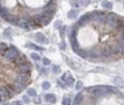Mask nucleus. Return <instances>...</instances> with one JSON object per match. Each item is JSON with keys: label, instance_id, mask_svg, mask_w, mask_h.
<instances>
[{"label": "nucleus", "instance_id": "obj_36", "mask_svg": "<svg viewBox=\"0 0 124 105\" xmlns=\"http://www.w3.org/2000/svg\"><path fill=\"white\" fill-rule=\"evenodd\" d=\"M65 48H66V43H65L64 42H63L60 45V48L61 49H65Z\"/></svg>", "mask_w": 124, "mask_h": 105}, {"label": "nucleus", "instance_id": "obj_25", "mask_svg": "<svg viewBox=\"0 0 124 105\" xmlns=\"http://www.w3.org/2000/svg\"><path fill=\"white\" fill-rule=\"evenodd\" d=\"M66 83L69 86L73 85V83H74V78H73V77H71V76H68L67 79L66 80Z\"/></svg>", "mask_w": 124, "mask_h": 105}, {"label": "nucleus", "instance_id": "obj_4", "mask_svg": "<svg viewBox=\"0 0 124 105\" xmlns=\"http://www.w3.org/2000/svg\"><path fill=\"white\" fill-rule=\"evenodd\" d=\"M56 8V4L53 3V2H50V3H49L46 6L44 7L43 14L46 15V16L49 17V18H52L53 14L55 13Z\"/></svg>", "mask_w": 124, "mask_h": 105}, {"label": "nucleus", "instance_id": "obj_21", "mask_svg": "<svg viewBox=\"0 0 124 105\" xmlns=\"http://www.w3.org/2000/svg\"><path fill=\"white\" fill-rule=\"evenodd\" d=\"M77 53L79 56H81L82 58H86L89 56V52H87L85 50H80V49H79V50L77 51Z\"/></svg>", "mask_w": 124, "mask_h": 105}, {"label": "nucleus", "instance_id": "obj_11", "mask_svg": "<svg viewBox=\"0 0 124 105\" xmlns=\"http://www.w3.org/2000/svg\"><path fill=\"white\" fill-rule=\"evenodd\" d=\"M90 20V14H86L84 16H82L80 19H79L78 24L79 25H85L87 22H89Z\"/></svg>", "mask_w": 124, "mask_h": 105}, {"label": "nucleus", "instance_id": "obj_42", "mask_svg": "<svg viewBox=\"0 0 124 105\" xmlns=\"http://www.w3.org/2000/svg\"><path fill=\"white\" fill-rule=\"evenodd\" d=\"M0 2H1V0H0ZM0 8H1V2H0Z\"/></svg>", "mask_w": 124, "mask_h": 105}, {"label": "nucleus", "instance_id": "obj_20", "mask_svg": "<svg viewBox=\"0 0 124 105\" xmlns=\"http://www.w3.org/2000/svg\"><path fill=\"white\" fill-rule=\"evenodd\" d=\"M89 56L92 58H96L99 56V53L98 52V51L93 49V50H91L90 52H89Z\"/></svg>", "mask_w": 124, "mask_h": 105}, {"label": "nucleus", "instance_id": "obj_32", "mask_svg": "<svg viewBox=\"0 0 124 105\" xmlns=\"http://www.w3.org/2000/svg\"><path fill=\"white\" fill-rule=\"evenodd\" d=\"M7 49V45L4 43H0V51H5Z\"/></svg>", "mask_w": 124, "mask_h": 105}, {"label": "nucleus", "instance_id": "obj_7", "mask_svg": "<svg viewBox=\"0 0 124 105\" xmlns=\"http://www.w3.org/2000/svg\"><path fill=\"white\" fill-rule=\"evenodd\" d=\"M35 40H36V42H38L42 43V44H46V45H47V44L49 43V40L41 32H38L35 34Z\"/></svg>", "mask_w": 124, "mask_h": 105}, {"label": "nucleus", "instance_id": "obj_2", "mask_svg": "<svg viewBox=\"0 0 124 105\" xmlns=\"http://www.w3.org/2000/svg\"><path fill=\"white\" fill-rule=\"evenodd\" d=\"M121 20L120 19L119 16H116L114 13H110L106 17V23L112 28H117L119 26Z\"/></svg>", "mask_w": 124, "mask_h": 105}, {"label": "nucleus", "instance_id": "obj_31", "mask_svg": "<svg viewBox=\"0 0 124 105\" xmlns=\"http://www.w3.org/2000/svg\"><path fill=\"white\" fill-rule=\"evenodd\" d=\"M11 28H6L5 30V31H4V35L5 36H6V37H9L11 35Z\"/></svg>", "mask_w": 124, "mask_h": 105}, {"label": "nucleus", "instance_id": "obj_43", "mask_svg": "<svg viewBox=\"0 0 124 105\" xmlns=\"http://www.w3.org/2000/svg\"><path fill=\"white\" fill-rule=\"evenodd\" d=\"M2 101V99H1V98H0V101Z\"/></svg>", "mask_w": 124, "mask_h": 105}, {"label": "nucleus", "instance_id": "obj_33", "mask_svg": "<svg viewBox=\"0 0 124 105\" xmlns=\"http://www.w3.org/2000/svg\"><path fill=\"white\" fill-rule=\"evenodd\" d=\"M43 63L44 65H49V64H50V61L48 59V58H44L43 59Z\"/></svg>", "mask_w": 124, "mask_h": 105}, {"label": "nucleus", "instance_id": "obj_14", "mask_svg": "<svg viewBox=\"0 0 124 105\" xmlns=\"http://www.w3.org/2000/svg\"><path fill=\"white\" fill-rule=\"evenodd\" d=\"M13 88H14V90L16 91H18V92H20L21 91H22L23 89H24V87H25V85L23 84H22V83H19V82H16L13 85Z\"/></svg>", "mask_w": 124, "mask_h": 105}, {"label": "nucleus", "instance_id": "obj_29", "mask_svg": "<svg viewBox=\"0 0 124 105\" xmlns=\"http://www.w3.org/2000/svg\"><path fill=\"white\" fill-rule=\"evenodd\" d=\"M71 104V101L69 98L65 97L63 100V105H70Z\"/></svg>", "mask_w": 124, "mask_h": 105}, {"label": "nucleus", "instance_id": "obj_26", "mask_svg": "<svg viewBox=\"0 0 124 105\" xmlns=\"http://www.w3.org/2000/svg\"><path fill=\"white\" fill-rule=\"evenodd\" d=\"M102 54H103V55L105 58H108V57H110V55H111L112 51L110 50H109V49H104V50L103 51Z\"/></svg>", "mask_w": 124, "mask_h": 105}, {"label": "nucleus", "instance_id": "obj_3", "mask_svg": "<svg viewBox=\"0 0 124 105\" xmlns=\"http://www.w3.org/2000/svg\"><path fill=\"white\" fill-rule=\"evenodd\" d=\"M90 19L99 23H103L106 21V16L105 13L96 12H93L90 15Z\"/></svg>", "mask_w": 124, "mask_h": 105}, {"label": "nucleus", "instance_id": "obj_34", "mask_svg": "<svg viewBox=\"0 0 124 105\" xmlns=\"http://www.w3.org/2000/svg\"><path fill=\"white\" fill-rule=\"evenodd\" d=\"M65 28H66L65 26H63V27L60 28V35L62 37H63V31H65Z\"/></svg>", "mask_w": 124, "mask_h": 105}, {"label": "nucleus", "instance_id": "obj_30", "mask_svg": "<svg viewBox=\"0 0 124 105\" xmlns=\"http://www.w3.org/2000/svg\"><path fill=\"white\" fill-rule=\"evenodd\" d=\"M82 85H83V84H82V81H77V83H76V90H77V91L80 90L82 87Z\"/></svg>", "mask_w": 124, "mask_h": 105}, {"label": "nucleus", "instance_id": "obj_12", "mask_svg": "<svg viewBox=\"0 0 124 105\" xmlns=\"http://www.w3.org/2000/svg\"><path fill=\"white\" fill-rule=\"evenodd\" d=\"M10 96V93L7 87H0V97H7Z\"/></svg>", "mask_w": 124, "mask_h": 105}, {"label": "nucleus", "instance_id": "obj_41", "mask_svg": "<svg viewBox=\"0 0 124 105\" xmlns=\"http://www.w3.org/2000/svg\"><path fill=\"white\" fill-rule=\"evenodd\" d=\"M3 105H12V104H4Z\"/></svg>", "mask_w": 124, "mask_h": 105}, {"label": "nucleus", "instance_id": "obj_27", "mask_svg": "<svg viewBox=\"0 0 124 105\" xmlns=\"http://www.w3.org/2000/svg\"><path fill=\"white\" fill-rule=\"evenodd\" d=\"M42 87L44 90H48L50 88V87H51V84H50V83L48 82V81H44L42 84Z\"/></svg>", "mask_w": 124, "mask_h": 105}, {"label": "nucleus", "instance_id": "obj_37", "mask_svg": "<svg viewBox=\"0 0 124 105\" xmlns=\"http://www.w3.org/2000/svg\"><path fill=\"white\" fill-rule=\"evenodd\" d=\"M60 70H59V67L58 66H53V71L54 72H58Z\"/></svg>", "mask_w": 124, "mask_h": 105}, {"label": "nucleus", "instance_id": "obj_24", "mask_svg": "<svg viewBox=\"0 0 124 105\" xmlns=\"http://www.w3.org/2000/svg\"><path fill=\"white\" fill-rule=\"evenodd\" d=\"M27 94L29 96H32V97H35L36 96V91L34 88H29L27 91Z\"/></svg>", "mask_w": 124, "mask_h": 105}, {"label": "nucleus", "instance_id": "obj_8", "mask_svg": "<svg viewBox=\"0 0 124 105\" xmlns=\"http://www.w3.org/2000/svg\"><path fill=\"white\" fill-rule=\"evenodd\" d=\"M31 71V67L28 64H25L21 66H19L18 68V71L19 72V74H28Z\"/></svg>", "mask_w": 124, "mask_h": 105}, {"label": "nucleus", "instance_id": "obj_17", "mask_svg": "<svg viewBox=\"0 0 124 105\" xmlns=\"http://www.w3.org/2000/svg\"><path fill=\"white\" fill-rule=\"evenodd\" d=\"M9 15V12L6 8H2V7L0 8V16H1V17H2V18L5 19Z\"/></svg>", "mask_w": 124, "mask_h": 105}, {"label": "nucleus", "instance_id": "obj_9", "mask_svg": "<svg viewBox=\"0 0 124 105\" xmlns=\"http://www.w3.org/2000/svg\"><path fill=\"white\" fill-rule=\"evenodd\" d=\"M28 80H29V76L27 75V74H19L16 78V81L17 82H19L22 84L26 83Z\"/></svg>", "mask_w": 124, "mask_h": 105}, {"label": "nucleus", "instance_id": "obj_38", "mask_svg": "<svg viewBox=\"0 0 124 105\" xmlns=\"http://www.w3.org/2000/svg\"><path fill=\"white\" fill-rule=\"evenodd\" d=\"M23 100H24L26 102H29V99L28 97H26V96H23Z\"/></svg>", "mask_w": 124, "mask_h": 105}, {"label": "nucleus", "instance_id": "obj_1", "mask_svg": "<svg viewBox=\"0 0 124 105\" xmlns=\"http://www.w3.org/2000/svg\"><path fill=\"white\" fill-rule=\"evenodd\" d=\"M89 92L93 93L94 96L96 97H103V96H105L107 94L110 92H113L114 91H116V89L113 88L112 87H109V86H96V87H91L87 88Z\"/></svg>", "mask_w": 124, "mask_h": 105}, {"label": "nucleus", "instance_id": "obj_18", "mask_svg": "<svg viewBox=\"0 0 124 105\" xmlns=\"http://www.w3.org/2000/svg\"><path fill=\"white\" fill-rule=\"evenodd\" d=\"M78 16V11L76 10H72L69 12V13H68L67 16L69 19H76V17Z\"/></svg>", "mask_w": 124, "mask_h": 105}, {"label": "nucleus", "instance_id": "obj_39", "mask_svg": "<svg viewBox=\"0 0 124 105\" xmlns=\"http://www.w3.org/2000/svg\"><path fill=\"white\" fill-rule=\"evenodd\" d=\"M16 104V105H22V103H21V102H20V101H16V104Z\"/></svg>", "mask_w": 124, "mask_h": 105}, {"label": "nucleus", "instance_id": "obj_5", "mask_svg": "<svg viewBox=\"0 0 124 105\" xmlns=\"http://www.w3.org/2000/svg\"><path fill=\"white\" fill-rule=\"evenodd\" d=\"M18 54H19V52H18L17 49L14 47H11L5 52V57L6 59L9 61H14L18 57Z\"/></svg>", "mask_w": 124, "mask_h": 105}, {"label": "nucleus", "instance_id": "obj_6", "mask_svg": "<svg viewBox=\"0 0 124 105\" xmlns=\"http://www.w3.org/2000/svg\"><path fill=\"white\" fill-rule=\"evenodd\" d=\"M70 42H71V45H72L73 50L75 51H77L79 50V45L77 42V39H76V30H73L72 33H71Z\"/></svg>", "mask_w": 124, "mask_h": 105}, {"label": "nucleus", "instance_id": "obj_22", "mask_svg": "<svg viewBox=\"0 0 124 105\" xmlns=\"http://www.w3.org/2000/svg\"><path fill=\"white\" fill-rule=\"evenodd\" d=\"M102 6L105 8H107V9H111L113 8V4L111 3L110 2H103L102 3Z\"/></svg>", "mask_w": 124, "mask_h": 105}, {"label": "nucleus", "instance_id": "obj_15", "mask_svg": "<svg viewBox=\"0 0 124 105\" xmlns=\"http://www.w3.org/2000/svg\"><path fill=\"white\" fill-rule=\"evenodd\" d=\"M5 20L9 22L10 24H17V22H18V19L16 16H12V15H9L7 16V18L5 19Z\"/></svg>", "mask_w": 124, "mask_h": 105}, {"label": "nucleus", "instance_id": "obj_19", "mask_svg": "<svg viewBox=\"0 0 124 105\" xmlns=\"http://www.w3.org/2000/svg\"><path fill=\"white\" fill-rule=\"evenodd\" d=\"M27 46L29 48H31L32 49H34V50H36V51H43L44 50V48L40 47V46H38V45H35V44H32V43H29Z\"/></svg>", "mask_w": 124, "mask_h": 105}, {"label": "nucleus", "instance_id": "obj_10", "mask_svg": "<svg viewBox=\"0 0 124 105\" xmlns=\"http://www.w3.org/2000/svg\"><path fill=\"white\" fill-rule=\"evenodd\" d=\"M14 63L17 66H21L22 65L26 64V58L25 56H18L16 59L14 60Z\"/></svg>", "mask_w": 124, "mask_h": 105}, {"label": "nucleus", "instance_id": "obj_13", "mask_svg": "<svg viewBox=\"0 0 124 105\" xmlns=\"http://www.w3.org/2000/svg\"><path fill=\"white\" fill-rule=\"evenodd\" d=\"M46 100L47 102H49L50 104H55L56 102V96L52 94H48L46 95Z\"/></svg>", "mask_w": 124, "mask_h": 105}, {"label": "nucleus", "instance_id": "obj_16", "mask_svg": "<svg viewBox=\"0 0 124 105\" xmlns=\"http://www.w3.org/2000/svg\"><path fill=\"white\" fill-rule=\"evenodd\" d=\"M82 100H83V95H82L81 93H79V94H78L76 96L74 101H73V104H74L75 105H78L81 103Z\"/></svg>", "mask_w": 124, "mask_h": 105}, {"label": "nucleus", "instance_id": "obj_40", "mask_svg": "<svg viewBox=\"0 0 124 105\" xmlns=\"http://www.w3.org/2000/svg\"><path fill=\"white\" fill-rule=\"evenodd\" d=\"M121 42H124V34L122 35V37H121Z\"/></svg>", "mask_w": 124, "mask_h": 105}, {"label": "nucleus", "instance_id": "obj_28", "mask_svg": "<svg viewBox=\"0 0 124 105\" xmlns=\"http://www.w3.org/2000/svg\"><path fill=\"white\" fill-rule=\"evenodd\" d=\"M31 58L35 61H39L40 59V56L36 53H32L31 54Z\"/></svg>", "mask_w": 124, "mask_h": 105}, {"label": "nucleus", "instance_id": "obj_35", "mask_svg": "<svg viewBox=\"0 0 124 105\" xmlns=\"http://www.w3.org/2000/svg\"><path fill=\"white\" fill-rule=\"evenodd\" d=\"M67 78H68V75H67V74H64L63 76L61 77V79L63 80V81H66V80L67 79Z\"/></svg>", "mask_w": 124, "mask_h": 105}, {"label": "nucleus", "instance_id": "obj_23", "mask_svg": "<svg viewBox=\"0 0 124 105\" xmlns=\"http://www.w3.org/2000/svg\"><path fill=\"white\" fill-rule=\"evenodd\" d=\"M114 83L116 85L119 86V87H123V81L122 78H117L115 79L114 81Z\"/></svg>", "mask_w": 124, "mask_h": 105}]
</instances>
